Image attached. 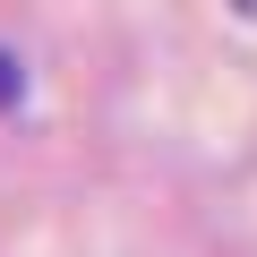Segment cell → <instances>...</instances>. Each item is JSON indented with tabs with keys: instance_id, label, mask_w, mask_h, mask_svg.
Segmentation results:
<instances>
[{
	"instance_id": "6da1fadb",
	"label": "cell",
	"mask_w": 257,
	"mask_h": 257,
	"mask_svg": "<svg viewBox=\"0 0 257 257\" xmlns=\"http://www.w3.org/2000/svg\"><path fill=\"white\" fill-rule=\"evenodd\" d=\"M0 103H18V60L0 52Z\"/></svg>"
},
{
	"instance_id": "7a4b0ae2",
	"label": "cell",
	"mask_w": 257,
	"mask_h": 257,
	"mask_svg": "<svg viewBox=\"0 0 257 257\" xmlns=\"http://www.w3.org/2000/svg\"><path fill=\"white\" fill-rule=\"evenodd\" d=\"M231 9H248V18H257V0H231Z\"/></svg>"
}]
</instances>
